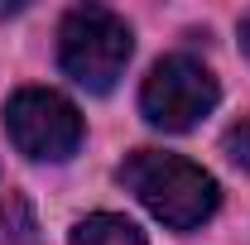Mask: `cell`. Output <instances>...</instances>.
<instances>
[{
	"instance_id": "cell-6",
	"label": "cell",
	"mask_w": 250,
	"mask_h": 245,
	"mask_svg": "<svg viewBox=\"0 0 250 245\" xmlns=\"http://www.w3.org/2000/svg\"><path fill=\"white\" fill-rule=\"evenodd\" d=\"M39 221H34V207L20 197V192H10L5 202H0V245H39Z\"/></svg>"
},
{
	"instance_id": "cell-7",
	"label": "cell",
	"mask_w": 250,
	"mask_h": 245,
	"mask_svg": "<svg viewBox=\"0 0 250 245\" xmlns=\"http://www.w3.org/2000/svg\"><path fill=\"white\" fill-rule=\"evenodd\" d=\"M226 154H231L241 168H250V121H241V125L226 130Z\"/></svg>"
},
{
	"instance_id": "cell-5",
	"label": "cell",
	"mask_w": 250,
	"mask_h": 245,
	"mask_svg": "<svg viewBox=\"0 0 250 245\" xmlns=\"http://www.w3.org/2000/svg\"><path fill=\"white\" fill-rule=\"evenodd\" d=\"M72 245H145V231L121 212H92L72 226Z\"/></svg>"
},
{
	"instance_id": "cell-2",
	"label": "cell",
	"mask_w": 250,
	"mask_h": 245,
	"mask_svg": "<svg viewBox=\"0 0 250 245\" xmlns=\"http://www.w3.org/2000/svg\"><path fill=\"white\" fill-rule=\"evenodd\" d=\"M130 24L106 5H72L58 24V62L62 72L87 87L92 96H106L121 82L125 62H130Z\"/></svg>"
},
{
	"instance_id": "cell-1",
	"label": "cell",
	"mask_w": 250,
	"mask_h": 245,
	"mask_svg": "<svg viewBox=\"0 0 250 245\" xmlns=\"http://www.w3.org/2000/svg\"><path fill=\"white\" fill-rule=\"evenodd\" d=\"M121 183L168 231H197L221 207L217 178L207 168H197L192 159H178V154H164V149H135L121 163Z\"/></svg>"
},
{
	"instance_id": "cell-3",
	"label": "cell",
	"mask_w": 250,
	"mask_h": 245,
	"mask_svg": "<svg viewBox=\"0 0 250 245\" xmlns=\"http://www.w3.org/2000/svg\"><path fill=\"white\" fill-rule=\"evenodd\" d=\"M221 101V87L212 67L192 53H168L149 67L145 87H140V111L145 121L164 135H183L197 121H207Z\"/></svg>"
},
{
	"instance_id": "cell-8",
	"label": "cell",
	"mask_w": 250,
	"mask_h": 245,
	"mask_svg": "<svg viewBox=\"0 0 250 245\" xmlns=\"http://www.w3.org/2000/svg\"><path fill=\"white\" fill-rule=\"evenodd\" d=\"M241 48H246V58H250V15L241 20Z\"/></svg>"
},
{
	"instance_id": "cell-4",
	"label": "cell",
	"mask_w": 250,
	"mask_h": 245,
	"mask_svg": "<svg viewBox=\"0 0 250 245\" xmlns=\"http://www.w3.org/2000/svg\"><path fill=\"white\" fill-rule=\"evenodd\" d=\"M5 130H10V144L24 159H34V163H62V159H72L82 149V135H87L77 106L62 92H48V87H24V92L10 96Z\"/></svg>"
}]
</instances>
